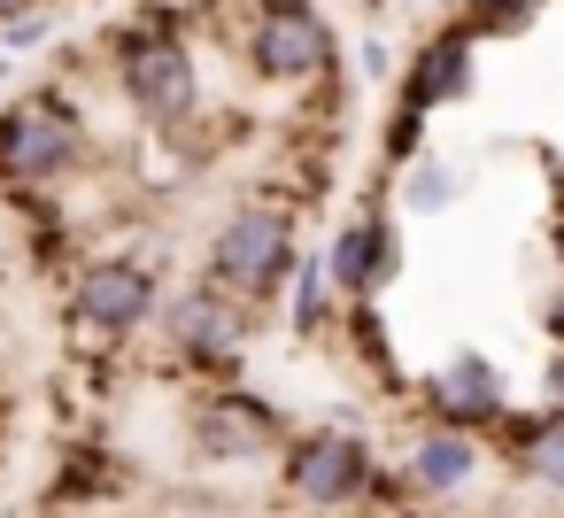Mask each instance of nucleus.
Returning <instances> with one entry per match:
<instances>
[{
	"instance_id": "1",
	"label": "nucleus",
	"mask_w": 564,
	"mask_h": 518,
	"mask_svg": "<svg viewBox=\"0 0 564 518\" xmlns=\"http://www.w3.org/2000/svg\"><path fill=\"white\" fill-rule=\"evenodd\" d=\"M294 263V217L279 202H232L217 240H209V287L217 294H240V302H263Z\"/></svg>"
},
{
	"instance_id": "2",
	"label": "nucleus",
	"mask_w": 564,
	"mask_h": 518,
	"mask_svg": "<svg viewBox=\"0 0 564 518\" xmlns=\"http://www.w3.org/2000/svg\"><path fill=\"white\" fill-rule=\"evenodd\" d=\"M86 163V125L63 94H24L0 109V179L9 186H63Z\"/></svg>"
},
{
	"instance_id": "3",
	"label": "nucleus",
	"mask_w": 564,
	"mask_h": 518,
	"mask_svg": "<svg viewBox=\"0 0 564 518\" xmlns=\"http://www.w3.org/2000/svg\"><path fill=\"white\" fill-rule=\"evenodd\" d=\"M117 86H124V101H132L148 125H186L194 101H202L194 55H186V40L163 32V24H140V32L117 40Z\"/></svg>"
},
{
	"instance_id": "4",
	"label": "nucleus",
	"mask_w": 564,
	"mask_h": 518,
	"mask_svg": "<svg viewBox=\"0 0 564 518\" xmlns=\"http://www.w3.org/2000/svg\"><path fill=\"white\" fill-rule=\"evenodd\" d=\"M248 63H256V78H271V86H310V78H325V71L340 63L325 9H317V0H263L256 24H248Z\"/></svg>"
},
{
	"instance_id": "5",
	"label": "nucleus",
	"mask_w": 564,
	"mask_h": 518,
	"mask_svg": "<svg viewBox=\"0 0 564 518\" xmlns=\"http://www.w3.org/2000/svg\"><path fill=\"white\" fill-rule=\"evenodd\" d=\"M286 487H294L302 503H317V510H348V503H364V495L379 487V456H371L364 433L325 425V433L286 441Z\"/></svg>"
},
{
	"instance_id": "6",
	"label": "nucleus",
	"mask_w": 564,
	"mask_h": 518,
	"mask_svg": "<svg viewBox=\"0 0 564 518\" xmlns=\"http://www.w3.org/2000/svg\"><path fill=\"white\" fill-rule=\"evenodd\" d=\"M70 317H78L94 341H124V333H140L148 317H163V287H155V271H148L140 256H101V263H86L78 287H70Z\"/></svg>"
},
{
	"instance_id": "7",
	"label": "nucleus",
	"mask_w": 564,
	"mask_h": 518,
	"mask_svg": "<svg viewBox=\"0 0 564 518\" xmlns=\"http://www.w3.org/2000/svg\"><path fill=\"white\" fill-rule=\"evenodd\" d=\"M163 348H171V364H202V371L240 364V348H248V310H240L232 294H217V287H186V294L163 302Z\"/></svg>"
},
{
	"instance_id": "8",
	"label": "nucleus",
	"mask_w": 564,
	"mask_h": 518,
	"mask_svg": "<svg viewBox=\"0 0 564 518\" xmlns=\"http://www.w3.org/2000/svg\"><path fill=\"white\" fill-rule=\"evenodd\" d=\"M325 271H333V294H348V302H371L379 287H394V271H402V240H394L387 209L348 217V225L325 240Z\"/></svg>"
},
{
	"instance_id": "9",
	"label": "nucleus",
	"mask_w": 564,
	"mask_h": 518,
	"mask_svg": "<svg viewBox=\"0 0 564 518\" xmlns=\"http://www.w3.org/2000/svg\"><path fill=\"white\" fill-rule=\"evenodd\" d=\"M279 433H286L279 410L256 402L248 387H225V395H202V402H194V449H202L209 464H248V456H263Z\"/></svg>"
},
{
	"instance_id": "10",
	"label": "nucleus",
	"mask_w": 564,
	"mask_h": 518,
	"mask_svg": "<svg viewBox=\"0 0 564 518\" xmlns=\"http://www.w3.org/2000/svg\"><path fill=\"white\" fill-rule=\"evenodd\" d=\"M471 40H479L471 24H448V32H433V40L410 55V71H402V101H394V109H410V117H433V109L464 101V94H471V71H479V47H471Z\"/></svg>"
},
{
	"instance_id": "11",
	"label": "nucleus",
	"mask_w": 564,
	"mask_h": 518,
	"mask_svg": "<svg viewBox=\"0 0 564 518\" xmlns=\"http://www.w3.org/2000/svg\"><path fill=\"white\" fill-rule=\"evenodd\" d=\"M502 371L479 356V348H464V356H448L433 379H425V402L441 410V425H456V433H471V425H495L502 418Z\"/></svg>"
},
{
	"instance_id": "12",
	"label": "nucleus",
	"mask_w": 564,
	"mask_h": 518,
	"mask_svg": "<svg viewBox=\"0 0 564 518\" xmlns=\"http://www.w3.org/2000/svg\"><path fill=\"white\" fill-rule=\"evenodd\" d=\"M471 472H479V441H471V433H456V425H425V433L410 441V487H425V495H456V487H471Z\"/></svg>"
},
{
	"instance_id": "13",
	"label": "nucleus",
	"mask_w": 564,
	"mask_h": 518,
	"mask_svg": "<svg viewBox=\"0 0 564 518\" xmlns=\"http://www.w3.org/2000/svg\"><path fill=\"white\" fill-rule=\"evenodd\" d=\"M464 186H471V171H464L456 155H425V163H410V171H402L394 202H402L410 217H448V209L464 202Z\"/></svg>"
},
{
	"instance_id": "14",
	"label": "nucleus",
	"mask_w": 564,
	"mask_h": 518,
	"mask_svg": "<svg viewBox=\"0 0 564 518\" xmlns=\"http://www.w3.org/2000/svg\"><path fill=\"white\" fill-rule=\"evenodd\" d=\"M325 317H333V271H325V248H317V256H302V271L286 287V325L294 333H325Z\"/></svg>"
},
{
	"instance_id": "15",
	"label": "nucleus",
	"mask_w": 564,
	"mask_h": 518,
	"mask_svg": "<svg viewBox=\"0 0 564 518\" xmlns=\"http://www.w3.org/2000/svg\"><path fill=\"white\" fill-rule=\"evenodd\" d=\"M518 464H525V479H541V487H556V495H564V418H541V425L525 433Z\"/></svg>"
},
{
	"instance_id": "16",
	"label": "nucleus",
	"mask_w": 564,
	"mask_h": 518,
	"mask_svg": "<svg viewBox=\"0 0 564 518\" xmlns=\"http://www.w3.org/2000/svg\"><path fill=\"white\" fill-rule=\"evenodd\" d=\"M464 9H471V17H464L471 32H525L549 0H464Z\"/></svg>"
},
{
	"instance_id": "17",
	"label": "nucleus",
	"mask_w": 564,
	"mask_h": 518,
	"mask_svg": "<svg viewBox=\"0 0 564 518\" xmlns=\"http://www.w3.org/2000/svg\"><path fill=\"white\" fill-rule=\"evenodd\" d=\"M47 17H24V24H9V32H0V47H9V55H32V47H47Z\"/></svg>"
},
{
	"instance_id": "18",
	"label": "nucleus",
	"mask_w": 564,
	"mask_h": 518,
	"mask_svg": "<svg viewBox=\"0 0 564 518\" xmlns=\"http://www.w3.org/2000/svg\"><path fill=\"white\" fill-rule=\"evenodd\" d=\"M541 395H549V418H564V348L541 364Z\"/></svg>"
},
{
	"instance_id": "19",
	"label": "nucleus",
	"mask_w": 564,
	"mask_h": 518,
	"mask_svg": "<svg viewBox=\"0 0 564 518\" xmlns=\"http://www.w3.org/2000/svg\"><path fill=\"white\" fill-rule=\"evenodd\" d=\"M394 71V55H387V40H364V78H387Z\"/></svg>"
},
{
	"instance_id": "20",
	"label": "nucleus",
	"mask_w": 564,
	"mask_h": 518,
	"mask_svg": "<svg viewBox=\"0 0 564 518\" xmlns=\"http://www.w3.org/2000/svg\"><path fill=\"white\" fill-rule=\"evenodd\" d=\"M24 17H40V0H0V32L24 24Z\"/></svg>"
},
{
	"instance_id": "21",
	"label": "nucleus",
	"mask_w": 564,
	"mask_h": 518,
	"mask_svg": "<svg viewBox=\"0 0 564 518\" xmlns=\"http://www.w3.org/2000/svg\"><path fill=\"white\" fill-rule=\"evenodd\" d=\"M549 341H556V348H564V287H556V294H549Z\"/></svg>"
},
{
	"instance_id": "22",
	"label": "nucleus",
	"mask_w": 564,
	"mask_h": 518,
	"mask_svg": "<svg viewBox=\"0 0 564 518\" xmlns=\"http://www.w3.org/2000/svg\"><path fill=\"white\" fill-rule=\"evenodd\" d=\"M549 194H556V209H564V148L549 155Z\"/></svg>"
}]
</instances>
